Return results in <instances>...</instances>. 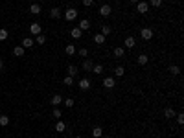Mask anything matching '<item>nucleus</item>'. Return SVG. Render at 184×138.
Returning <instances> with one entry per match:
<instances>
[{
	"label": "nucleus",
	"mask_w": 184,
	"mask_h": 138,
	"mask_svg": "<svg viewBox=\"0 0 184 138\" xmlns=\"http://www.w3.org/2000/svg\"><path fill=\"white\" fill-rule=\"evenodd\" d=\"M131 2H133V4H138V2H140V0H131Z\"/></svg>",
	"instance_id": "nucleus-39"
},
{
	"label": "nucleus",
	"mask_w": 184,
	"mask_h": 138,
	"mask_svg": "<svg viewBox=\"0 0 184 138\" xmlns=\"http://www.w3.org/2000/svg\"><path fill=\"white\" fill-rule=\"evenodd\" d=\"M35 42H37V44H44V42H46V37H44L42 33H41V35H37V39H35Z\"/></svg>",
	"instance_id": "nucleus-31"
},
{
	"label": "nucleus",
	"mask_w": 184,
	"mask_h": 138,
	"mask_svg": "<svg viewBox=\"0 0 184 138\" xmlns=\"http://www.w3.org/2000/svg\"><path fill=\"white\" fill-rule=\"evenodd\" d=\"M164 116H166V118H173V116H175V111H173V109H166V111H164Z\"/></svg>",
	"instance_id": "nucleus-29"
},
{
	"label": "nucleus",
	"mask_w": 184,
	"mask_h": 138,
	"mask_svg": "<svg viewBox=\"0 0 184 138\" xmlns=\"http://www.w3.org/2000/svg\"><path fill=\"white\" fill-rule=\"evenodd\" d=\"M64 107H68V109H70V107H74V100H72V98L64 100Z\"/></svg>",
	"instance_id": "nucleus-33"
},
{
	"label": "nucleus",
	"mask_w": 184,
	"mask_h": 138,
	"mask_svg": "<svg viewBox=\"0 0 184 138\" xmlns=\"http://www.w3.org/2000/svg\"><path fill=\"white\" fill-rule=\"evenodd\" d=\"M8 124H9V116L2 114V116H0V125H2V127H6Z\"/></svg>",
	"instance_id": "nucleus-23"
},
{
	"label": "nucleus",
	"mask_w": 184,
	"mask_h": 138,
	"mask_svg": "<svg viewBox=\"0 0 184 138\" xmlns=\"http://www.w3.org/2000/svg\"><path fill=\"white\" fill-rule=\"evenodd\" d=\"M50 17H52V18H59V17H61V9H59V8H53L52 11H50Z\"/></svg>",
	"instance_id": "nucleus-15"
},
{
	"label": "nucleus",
	"mask_w": 184,
	"mask_h": 138,
	"mask_svg": "<svg viewBox=\"0 0 184 138\" xmlns=\"http://www.w3.org/2000/svg\"><path fill=\"white\" fill-rule=\"evenodd\" d=\"M140 35L144 41H149V39H153V29H149V28H144L142 31H140Z\"/></svg>",
	"instance_id": "nucleus-4"
},
{
	"label": "nucleus",
	"mask_w": 184,
	"mask_h": 138,
	"mask_svg": "<svg viewBox=\"0 0 184 138\" xmlns=\"http://www.w3.org/2000/svg\"><path fill=\"white\" fill-rule=\"evenodd\" d=\"M2 66H4V63H2V61H0V70H2Z\"/></svg>",
	"instance_id": "nucleus-40"
},
{
	"label": "nucleus",
	"mask_w": 184,
	"mask_h": 138,
	"mask_svg": "<svg viewBox=\"0 0 184 138\" xmlns=\"http://www.w3.org/2000/svg\"><path fill=\"white\" fill-rule=\"evenodd\" d=\"M170 72H171V76H179V74H181V68H179L177 65H173V66L170 68Z\"/></svg>",
	"instance_id": "nucleus-26"
},
{
	"label": "nucleus",
	"mask_w": 184,
	"mask_h": 138,
	"mask_svg": "<svg viewBox=\"0 0 184 138\" xmlns=\"http://www.w3.org/2000/svg\"><path fill=\"white\" fill-rule=\"evenodd\" d=\"M92 66H94V63L88 61V59H85V63H83V70H85V72H92Z\"/></svg>",
	"instance_id": "nucleus-10"
},
{
	"label": "nucleus",
	"mask_w": 184,
	"mask_h": 138,
	"mask_svg": "<svg viewBox=\"0 0 184 138\" xmlns=\"http://www.w3.org/2000/svg\"><path fill=\"white\" fill-rule=\"evenodd\" d=\"M147 9H149V4H147V2H142V0H140V2L136 4V11H138V13H146Z\"/></svg>",
	"instance_id": "nucleus-5"
},
{
	"label": "nucleus",
	"mask_w": 184,
	"mask_h": 138,
	"mask_svg": "<svg viewBox=\"0 0 184 138\" xmlns=\"http://www.w3.org/2000/svg\"><path fill=\"white\" fill-rule=\"evenodd\" d=\"M114 57H123V48H114Z\"/></svg>",
	"instance_id": "nucleus-27"
},
{
	"label": "nucleus",
	"mask_w": 184,
	"mask_h": 138,
	"mask_svg": "<svg viewBox=\"0 0 184 138\" xmlns=\"http://www.w3.org/2000/svg\"><path fill=\"white\" fill-rule=\"evenodd\" d=\"M151 6L153 8H160L162 6V0H151Z\"/></svg>",
	"instance_id": "nucleus-35"
},
{
	"label": "nucleus",
	"mask_w": 184,
	"mask_h": 138,
	"mask_svg": "<svg viewBox=\"0 0 184 138\" xmlns=\"http://www.w3.org/2000/svg\"><path fill=\"white\" fill-rule=\"evenodd\" d=\"M81 31H87V29H90V20H87V18H83L81 22H79V26H77Z\"/></svg>",
	"instance_id": "nucleus-8"
},
{
	"label": "nucleus",
	"mask_w": 184,
	"mask_h": 138,
	"mask_svg": "<svg viewBox=\"0 0 184 138\" xmlns=\"http://www.w3.org/2000/svg\"><path fill=\"white\" fill-rule=\"evenodd\" d=\"M77 72H79V70H77V68L74 66V65L68 66V76H72V77H74V76H77Z\"/></svg>",
	"instance_id": "nucleus-24"
},
{
	"label": "nucleus",
	"mask_w": 184,
	"mask_h": 138,
	"mask_svg": "<svg viewBox=\"0 0 184 138\" xmlns=\"http://www.w3.org/2000/svg\"><path fill=\"white\" fill-rule=\"evenodd\" d=\"M29 13L39 15V13H41V6H39V4H31V6H29Z\"/></svg>",
	"instance_id": "nucleus-11"
},
{
	"label": "nucleus",
	"mask_w": 184,
	"mask_h": 138,
	"mask_svg": "<svg viewBox=\"0 0 184 138\" xmlns=\"http://www.w3.org/2000/svg\"><path fill=\"white\" fill-rule=\"evenodd\" d=\"M55 131H57V133H64V131H66L64 122H57V124H55Z\"/></svg>",
	"instance_id": "nucleus-14"
},
{
	"label": "nucleus",
	"mask_w": 184,
	"mask_h": 138,
	"mask_svg": "<svg viewBox=\"0 0 184 138\" xmlns=\"http://www.w3.org/2000/svg\"><path fill=\"white\" fill-rule=\"evenodd\" d=\"M147 61H149V57L147 55H138V65H147Z\"/></svg>",
	"instance_id": "nucleus-21"
},
{
	"label": "nucleus",
	"mask_w": 184,
	"mask_h": 138,
	"mask_svg": "<svg viewBox=\"0 0 184 138\" xmlns=\"http://www.w3.org/2000/svg\"><path fill=\"white\" fill-rule=\"evenodd\" d=\"M76 17H77V9H74V8H68L66 11H64V18L66 20H76Z\"/></svg>",
	"instance_id": "nucleus-1"
},
{
	"label": "nucleus",
	"mask_w": 184,
	"mask_h": 138,
	"mask_svg": "<svg viewBox=\"0 0 184 138\" xmlns=\"http://www.w3.org/2000/svg\"><path fill=\"white\" fill-rule=\"evenodd\" d=\"M94 42H96V44H103V42H105V35L96 33V35H94Z\"/></svg>",
	"instance_id": "nucleus-12"
},
{
	"label": "nucleus",
	"mask_w": 184,
	"mask_h": 138,
	"mask_svg": "<svg viewBox=\"0 0 184 138\" xmlns=\"http://www.w3.org/2000/svg\"><path fill=\"white\" fill-rule=\"evenodd\" d=\"M111 31H112V28H111V26H103V28H101V35H105V37H107Z\"/></svg>",
	"instance_id": "nucleus-28"
},
{
	"label": "nucleus",
	"mask_w": 184,
	"mask_h": 138,
	"mask_svg": "<svg viewBox=\"0 0 184 138\" xmlns=\"http://www.w3.org/2000/svg\"><path fill=\"white\" fill-rule=\"evenodd\" d=\"M63 116V112L59 111V109H53V118H55V120H59V118Z\"/></svg>",
	"instance_id": "nucleus-34"
},
{
	"label": "nucleus",
	"mask_w": 184,
	"mask_h": 138,
	"mask_svg": "<svg viewBox=\"0 0 184 138\" xmlns=\"http://www.w3.org/2000/svg\"><path fill=\"white\" fill-rule=\"evenodd\" d=\"M6 39H8V29L0 28V41H6Z\"/></svg>",
	"instance_id": "nucleus-25"
},
{
	"label": "nucleus",
	"mask_w": 184,
	"mask_h": 138,
	"mask_svg": "<svg viewBox=\"0 0 184 138\" xmlns=\"http://www.w3.org/2000/svg\"><path fill=\"white\" fill-rule=\"evenodd\" d=\"M114 85H116L114 77H105V79H103V87L105 88H114Z\"/></svg>",
	"instance_id": "nucleus-7"
},
{
	"label": "nucleus",
	"mask_w": 184,
	"mask_h": 138,
	"mask_svg": "<svg viewBox=\"0 0 184 138\" xmlns=\"http://www.w3.org/2000/svg\"><path fill=\"white\" fill-rule=\"evenodd\" d=\"M64 52H66L68 55H74V53H76V46H74V44H68V46L64 48Z\"/></svg>",
	"instance_id": "nucleus-20"
},
{
	"label": "nucleus",
	"mask_w": 184,
	"mask_h": 138,
	"mask_svg": "<svg viewBox=\"0 0 184 138\" xmlns=\"http://www.w3.org/2000/svg\"><path fill=\"white\" fill-rule=\"evenodd\" d=\"M177 122H179V124H184V114H177Z\"/></svg>",
	"instance_id": "nucleus-37"
},
{
	"label": "nucleus",
	"mask_w": 184,
	"mask_h": 138,
	"mask_svg": "<svg viewBox=\"0 0 184 138\" xmlns=\"http://www.w3.org/2000/svg\"><path fill=\"white\" fill-rule=\"evenodd\" d=\"M77 85H79V88H81V90H88L92 83H90V79H88V77H83V79H79Z\"/></svg>",
	"instance_id": "nucleus-2"
},
{
	"label": "nucleus",
	"mask_w": 184,
	"mask_h": 138,
	"mask_svg": "<svg viewBox=\"0 0 184 138\" xmlns=\"http://www.w3.org/2000/svg\"><path fill=\"white\" fill-rule=\"evenodd\" d=\"M29 31H31L33 35H41V24H39V22H33L31 26H29Z\"/></svg>",
	"instance_id": "nucleus-6"
},
{
	"label": "nucleus",
	"mask_w": 184,
	"mask_h": 138,
	"mask_svg": "<svg viewBox=\"0 0 184 138\" xmlns=\"http://www.w3.org/2000/svg\"><path fill=\"white\" fill-rule=\"evenodd\" d=\"M92 72H94V74H101V72H103V66H101V65H94V66H92Z\"/></svg>",
	"instance_id": "nucleus-30"
},
{
	"label": "nucleus",
	"mask_w": 184,
	"mask_h": 138,
	"mask_svg": "<svg viewBox=\"0 0 184 138\" xmlns=\"http://www.w3.org/2000/svg\"><path fill=\"white\" fill-rule=\"evenodd\" d=\"M13 55H17V57H22V55H24V48H22V46H17V48H13Z\"/></svg>",
	"instance_id": "nucleus-17"
},
{
	"label": "nucleus",
	"mask_w": 184,
	"mask_h": 138,
	"mask_svg": "<svg viewBox=\"0 0 184 138\" xmlns=\"http://www.w3.org/2000/svg\"><path fill=\"white\" fill-rule=\"evenodd\" d=\"M61 101H63V98L59 96V94H55V96L52 98V105H53V107H57V105H59V103H61Z\"/></svg>",
	"instance_id": "nucleus-19"
},
{
	"label": "nucleus",
	"mask_w": 184,
	"mask_h": 138,
	"mask_svg": "<svg viewBox=\"0 0 184 138\" xmlns=\"http://www.w3.org/2000/svg\"><path fill=\"white\" fill-rule=\"evenodd\" d=\"M76 138H81V136H76Z\"/></svg>",
	"instance_id": "nucleus-41"
},
{
	"label": "nucleus",
	"mask_w": 184,
	"mask_h": 138,
	"mask_svg": "<svg viewBox=\"0 0 184 138\" xmlns=\"http://www.w3.org/2000/svg\"><path fill=\"white\" fill-rule=\"evenodd\" d=\"M33 42H35V41H33V39L26 37V39H24V41H22V44H21V46L24 48V50H26V48H31V46H33Z\"/></svg>",
	"instance_id": "nucleus-9"
},
{
	"label": "nucleus",
	"mask_w": 184,
	"mask_h": 138,
	"mask_svg": "<svg viewBox=\"0 0 184 138\" xmlns=\"http://www.w3.org/2000/svg\"><path fill=\"white\" fill-rule=\"evenodd\" d=\"M81 33H83V31H81L79 28H72V29H70V35H72L74 39H79V37H81Z\"/></svg>",
	"instance_id": "nucleus-13"
},
{
	"label": "nucleus",
	"mask_w": 184,
	"mask_h": 138,
	"mask_svg": "<svg viewBox=\"0 0 184 138\" xmlns=\"http://www.w3.org/2000/svg\"><path fill=\"white\" fill-rule=\"evenodd\" d=\"M64 85H68V87L74 85V77L72 76H66V77H64Z\"/></svg>",
	"instance_id": "nucleus-32"
},
{
	"label": "nucleus",
	"mask_w": 184,
	"mask_h": 138,
	"mask_svg": "<svg viewBox=\"0 0 184 138\" xmlns=\"http://www.w3.org/2000/svg\"><path fill=\"white\" fill-rule=\"evenodd\" d=\"M101 135H103V129H101V127H94V129H92V136H94V138H99Z\"/></svg>",
	"instance_id": "nucleus-18"
},
{
	"label": "nucleus",
	"mask_w": 184,
	"mask_h": 138,
	"mask_svg": "<svg viewBox=\"0 0 184 138\" xmlns=\"http://www.w3.org/2000/svg\"><path fill=\"white\" fill-rule=\"evenodd\" d=\"M123 42H125V46H127V48H133V46H135V44H136L135 37H127V39H125V41H123Z\"/></svg>",
	"instance_id": "nucleus-16"
},
{
	"label": "nucleus",
	"mask_w": 184,
	"mask_h": 138,
	"mask_svg": "<svg viewBox=\"0 0 184 138\" xmlns=\"http://www.w3.org/2000/svg\"><path fill=\"white\" fill-rule=\"evenodd\" d=\"M114 74H116L118 77H122L123 74H125V68H123V66H116V68H114Z\"/></svg>",
	"instance_id": "nucleus-22"
},
{
	"label": "nucleus",
	"mask_w": 184,
	"mask_h": 138,
	"mask_svg": "<svg viewBox=\"0 0 184 138\" xmlns=\"http://www.w3.org/2000/svg\"><path fill=\"white\" fill-rule=\"evenodd\" d=\"M92 4H94V0H83V6L85 8H90Z\"/></svg>",
	"instance_id": "nucleus-36"
},
{
	"label": "nucleus",
	"mask_w": 184,
	"mask_h": 138,
	"mask_svg": "<svg viewBox=\"0 0 184 138\" xmlns=\"http://www.w3.org/2000/svg\"><path fill=\"white\" fill-rule=\"evenodd\" d=\"M77 53H79V55H88V50H87V48H81Z\"/></svg>",
	"instance_id": "nucleus-38"
},
{
	"label": "nucleus",
	"mask_w": 184,
	"mask_h": 138,
	"mask_svg": "<svg viewBox=\"0 0 184 138\" xmlns=\"http://www.w3.org/2000/svg\"><path fill=\"white\" fill-rule=\"evenodd\" d=\"M111 13H112V9H111L109 4H103V6L99 8V15H101V17H109Z\"/></svg>",
	"instance_id": "nucleus-3"
}]
</instances>
